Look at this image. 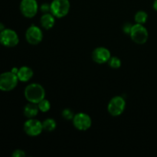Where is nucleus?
<instances>
[{
	"label": "nucleus",
	"mask_w": 157,
	"mask_h": 157,
	"mask_svg": "<svg viewBox=\"0 0 157 157\" xmlns=\"http://www.w3.org/2000/svg\"><path fill=\"white\" fill-rule=\"evenodd\" d=\"M43 130L47 132H52L57 127L56 121L52 118H48L42 122Z\"/></svg>",
	"instance_id": "nucleus-15"
},
{
	"label": "nucleus",
	"mask_w": 157,
	"mask_h": 157,
	"mask_svg": "<svg viewBox=\"0 0 157 157\" xmlns=\"http://www.w3.org/2000/svg\"><path fill=\"white\" fill-rule=\"evenodd\" d=\"M111 57L110 52L104 47H98L92 52V59L98 64H104L108 62Z\"/></svg>",
	"instance_id": "nucleus-11"
},
{
	"label": "nucleus",
	"mask_w": 157,
	"mask_h": 157,
	"mask_svg": "<svg viewBox=\"0 0 157 157\" xmlns=\"http://www.w3.org/2000/svg\"><path fill=\"white\" fill-rule=\"evenodd\" d=\"M73 124L75 128L81 131H85L90 128L92 121L90 117L85 113H78L75 114L73 118Z\"/></svg>",
	"instance_id": "nucleus-7"
},
{
	"label": "nucleus",
	"mask_w": 157,
	"mask_h": 157,
	"mask_svg": "<svg viewBox=\"0 0 157 157\" xmlns=\"http://www.w3.org/2000/svg\"><path fill=\"white\" fill-rule=\"evenodd\" d=\"M38 111H40V110L38 107V104L32 102L28 103L23 109V113H24L25 117H26L29 119L36 117L38 115Z\"/></svg>",
	"instance_id": "nucleus-13"
},
{
	"label": "nucleus",
	"mask_w": 157,
	"mask_h": 157,
	"mask_svg": "<svg viewBox=\"0 0 157 157\" xmlns=\"http://www.w3.org/2000/svg\"><path fill=\"white\" fill-rule=\"evenodd\" d=\"M108 64L112 68L117 69L121 66V61L117 57H110L108 61Z\"/></svg>",
	"instance_id": "nucleus-18"
},
{
	"label": "nucleus",
	"mask_w": 157,
	"mask_h": 157,
	"mask_svg": "<svg viewBox=\"0 0 157 157\" xmlns=\"http://www.w3.org/2000/svg\"><path fill=\"white\" fill-rule=\"evenodd\" d=\"M126 108V101L122 97L115 96L112 98L107 105V111L111 116H121Z\"/></svg>",
	"instance_id": "nucleus-5"
},
{
	"label": "nucleus",
	"mask_w": 157,
	"mask_h": 157,
	"mask_svg": "<svg viewBox=\"0 0 157 157\" xmlns=\"http://www.w3.org/2000/svg\"><path fill=\"white\" fill-rule=\"evenodd\" d=\"M55 17L52 13H45L40 18V23L41 27L44 28L46 30H48L53 28L55 23Z\"/></svg>",
	"instance_id": "nucleus-14"
},
{
	"label": "nucleus",
	"mask_w": 157,
	"mask_h": 157,
	"mask_svg": "<svg viewBox=\"0 0 157 157\" xmlns=\"http://www.w3.org/2000/svg\"><path fill=\"white\" fill-rule=\"evenodd\" d=\"M40 10L44 14L49 13V12H50V5L48 4V3H43L41 7H40Z\"/></svg>",
	"instance_id": "nucleus-20"
},
{
	"label": "nucleus",
	"mask_w": 157,
	"mask_h": 157,
	"mask_svg": "<svg viewBox=\"0 0 157 157\" xmlns=\"http://www.w3.org/2000/svg\"><path fill=\"white\" fill-rule=\"evenodd\" d=\"M61 115H62L63 118H64V120H66V121H72L74 117H75L74 112L68 108L64 109V110L62 111Z\"/></svg>",
	"instance_id": "nucleus-19"
},
{
	"label": "nucleus",
	"mask_w": 157,
	"mask_h": 157,
	"mask_svg": "<svg viewBox=\"0 0 157 157\" xmlns=\"http://www.w3.org/2000/svg\"><path fill=\"white\" fill-rule=\"evenodd\" d=\"M38 107L39 108V110L42 113H46L51 108V104L48 100L43 99L42 101H40L38 104Z\"/></svg>",
	"instance_id": "nucleus-17"
},
{
	"label": "nucleus",
	"mask_w": 157,
	"mask_h": 157,
	"mask_svg": "<svg viewBox=\"0 0 157 157\" xmlns=\"http://www.w3.org/2000/svg\"><path fill=\"white\" fill-rule=\"evenodd\" d=\"M16 75L18 81H21V82H27L29 80L32 79L34 73L32 68L27 67V66H23L18 69Z\"/></svg>",
	"instance_id": "nucleus-12"
},
{
	"label": "nucleus",
	"mask_w": 157,
	"mask_h": 157,
	"mask_svg": "<svg viewBox=\"0 0 157 157\" xmlns=\"http://www.w3.org/2000/svg\"><path fill=\"white\" fill-rule=\"evenodd\" d=\"M25 98L29 102L38 104L41 101L44 99L45 90L44 87L39 84L33 83L29 84L25 89Z\"/></svg>",
	"instance_id": "nucleus-1"
},
{
	"label": "nucleus",
	"mask_w": 157,
	"mask_h": 157,
	"mask_svg": "<svg viewBox=\"0 0 157 157\" xmlns=\"http://www.w3.org/2000/svg\"><path fill=\"white\" fill-rule=\"evenodd\" d=\"M38 6L36 0H21L20 3V11L25 17L32 18L36 15Z\"/></svg>",
	"instance_id": "nucleus-8"
},
{
	"label": "nucleus",
	"mask_w": 157,
	"mask_h": 157,
	"mask_svg": "<svg viewBox=\"0 0 157 157\" xmlns=\"http://www.w3.org/2000/svg\"><path fill=\"white\" fill-rule=\"evenodd\" d=\"M130 38L132 41L138 44H145L149 38V33L147 29L141 24L133 25L131 32H130Z\"/></svg>",
	"instance_id": "nucleus-4"
},
{
	"label": "nucleus",
	"mask_w": 157,
	"mask_h": 157,
	"mask_svg": "<svg viewBox=\"0 0 157 157\" xmlns=\"http://www.w3.org/2000/svg\"><path fill=\"white\" fill-rule=\"evenodd\" d=\"M132 27H133V25L130 24V23L129 22H127L124 25V26H123V31H124L126 34H130Z\"/></svg>",
	"instance_id": "nucleus-22"
},
{
	"label": "nucleus",
	"mask_w": 157,
	"mask_h": 157,
	"mask_svg": "<svg viewBox=\"0 0 157 157\" xmlns=\"http://www.w3.org/2000/svg\"><path fill=\"white\" fill-rule=\"evenodd\" d=\"M153 7L155 11H157V0H155L154 1V2L153 4Z\"/></svg>",
	"instance_id": "nucleus-23"
},
{
	"label": "nucleus",
	"mask_w": 157,
	"mask_h": 157,
	"mask_svg": "<svg viewBox=\"0 0 157 157\" xmlns=\"http://www.w3.org/2000/svg\"><path fill=\"white\" fill-rule=\"evenodd\" d=\"M42 123L38 120L30 118L24 124V131L30 136H37L42 133Z\"/></svg>",
	"instance_id": "nucleus-9"
},
{
	"label": "nucleus",
	"mask_w": 157,
	"mask_h": 157,
	"mask_svg": "<svg viewBox=\"0 0 157 157\" xmlns=\"http://www.w3.org/2000/svg\"><path fill=\"white\" fill-rule=\"evenodd\" d=\"M25 38L28 43L30 44H38L43 39L42 31L37 26H30L25 32Z\"/></svg>",
	"instance_id": "nucleus-10"
},
{
	"label": "nucleus",
	"mask_w": 157,
	"mask_h": 157,
	"mask_svg": "<svg viewBox=\"0 0 157 157\" xmlns=\"http://www.w3.org/2000/svg\"><path fill=\"white\" fill-rule=\"evenodd\" d=\"M134 19L137 24L144 25L148 19V14L144 11H139L135 15Z\"/></svg>",
	"instance_id": "nucleus-16"
},
{
	"label": "nucleus",
	"mask_w": 157,
	"mask_h": 157,
	"mask_svg": "<svg viewBox=\"0 0 157 157\" xmlns=\"http://www.w3.org/2000/svg\"><path fill=\"white\" fill-rule=\"evenodd\" d=\"M18 42H19V38L14 30L5 29L0 32V43L5 47H15L18 44Z\"/></svg>",
	"instance_id": "nucleus-6"
},
{
	"label": "nucleus",
	"mask_w": 157,
	"mask_h": 157,
	"mask_svg": "<svg viewBox=\"0 0 157 157\" xmlns=\"http://www.w3.org/2000/svg\"><path fill=\"white\" fill-rule=\"evenodd\" d=\"M18 77L12 71H7L0 75V90L11 91L16 87L18 84Z\"/></svg>",
	"instance_id": "nucleus-3"
},
{
	"label": "nucleus",
	"mask_w": 157,
	"mask_h": 157,
	"mask_svg": "<svg viewBox=\"0 0 157 157\" xmlns=\"http://www.w3.org/2000/svg\"><path fill=\"white\" fill-rule=\"evenodd\" d=\"M70 7L68 0H53L50 4V12L55 18H64L68 14Z\"/></svg>",
	"instance_id": "nucleus-2"
},
{
	"label": "nucleus",
	"mask_w": 157,
	"mask_h": 157,
	"mask_svg": "<svg viewBox=\"0 0 157 157\" xmlns=\"http://www.w3.org/2000/svg\"><path fill=\"white\" fill-rule=\"evenodd\" d=\"M12 156L13 157H25L26 156L25 153L21 150H15L12 153Z\"/></svg>",
	"instance_id": "nucleus-21"
}]
</instances>
